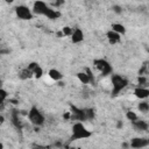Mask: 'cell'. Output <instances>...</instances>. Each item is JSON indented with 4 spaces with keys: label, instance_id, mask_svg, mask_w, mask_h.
Listing matches in <instances>:
<instances>
[{
    "label": "cell",
    "instance_id": "6da1fadb",
    "mask_svg": "<svg viewBox=\"0 0 149 149\" xmlns=\"http://www.w3.org/2000/svg\"><path fill=\"white\" fill-rule=\"evenodd\" d=\"M92 135V133L81 123V122H76L72 126V135L70 137L71 141L76 140H81V139H87Z\"/></svg>",
    "mask_w": 149,
    "mask_h": 149
},
{
    "label": "cell",
    "instance_id": "7a4b0ae2",
    "mask_svg": "<svg viewBox=\"0 0 149 149\" xmlns=\"http://www.w3.org/2000/svg\"><path fill=\"white\" fill-rule=\"evenodd\" d=\"M128 85V80L123 77H121L120 74H113L112 76V94L113 95H118L126 86Z\"/></svg>",
    "mask_w": 149,
    "mask_h": 149
},
{
    "label": "cell",
    "instance_id": "3957f363",
    "mask_svg": "<svg viewBox=\"0 0 149 149\" xmlns=\"http://www.w3.org/2000/svg\"><path fill=\"white\" fill-rule=\"evenodd\" d=\"M28 118H29V121L34 125V126H42L45 121L44 119V115L40 112V109L36 107V106H33L29 112H28Z\"/></svg>",
    "mask_w": 149,
    "mask_h": 149
},
{
    "label": "cell",
    "instance_id": "277c9868",
    "mask_svg": "<svg viewBox=\"0 0 149 149\" xmlns=\"http://www.w3.org/2000/svg\"><path fill=\"white\" fill-rule=\"evenodd\" d=\"M93 64H94L95 68L101 72V76L106 77V76H108V74L112 73V66H111V64H109L106 59H104V58L94 59V61H93Z\"/></svg>",
    "mask_w": 149,
    "mask_h": 149
},
{
    "label": "cell",
    "instance_id": "5b68a950",
    "mask_svg": "<svg viewBox=\"0 0 149 149\" xmlns=\"http://www.w3.org/2000/svg\"><path fill=\"white\" fill-rule=\"evenodd\" d=\"M15 14L20 20H31L33 19L31 10L27 6H23V5L15 7Z\"/></svg>",
    "mask_w": 149,
    "mask_h": 149
},
{
    "label": "cell",
    "instance_id": "8992f818",
    "mask_svg": "<svg viewBox=\"0 0 149 149\" xmlns=\"http://www.w3.org/2000/svg\"><path fill=\"white\" fill-rule=\"evenodd\" d=\"M70 118L76 121H85V112L84 108H79L74 105H70Z\"/></svg>",
    "mask_w": 149,
    "mask_h": 149
},
{
    "label": "cell",
    "instance_id": "52a82bcc",
    "mask_svg": "<svg viewBox=\"0 0 149 149\" xmlns=\"http://www.w3.org/2000/svg\"><path fill=\"white\" fill-rule=\"evenodd\" d=\"M48 8V5L42 0H36L33 5V12L37 15H45Z\"/></svg>",
    "mask_w": 149,
    "mask_h": 149
},
{
    "label": "cell",
    "instance_id": "ba28073f",
    "mask_svg": "<svg viewBox=\"0 0 149 149\" xmlns=\"http://www.w3.org/2000/svg\"><path fill=\"white\" fill-rule=\"evenodd\" d=\"M149 146V140L144 137H134L130 141V147L133 148H143Z\"/></svg>",
    "mask_w": 149,
    "mask_h": 149
},
{
    "label": "cell",
    "instance_id": "9c48e42d",
    "mask_svg": "<svg viewBox=\"0 0 149 149\" xmlns=\"http://www.w3.org/2000/svg\"><path fill=\"white\" fill-rule=\"evenodd\" d=\"M106 36H107V40L111 44H115V43H119L121 41V35L114 30H108L106 33Z\"/></svg>",
    "mask_w": 149,
    "mask_h": 149
},
{
    "label": "cell",
    "instance_id": "30bf717a",
    "mask_svg": "<svg viewBox=\"0 0 149 149\" xmlns=\"http://www.w3.org/2000/svg\"><path fill=\"white\" fill-rule=\"evenodd\" d=\"M84 40V33L80 28H76L71 35V41L72 43H80Z\"/></svg>",
    "mask_w": 149,
    "mask_h": 149
},
{
    "label": "cell",
    "instance_id": "8fae6325",
    "mask_svg": "<svg viewBox=\"0 0 149 149\" xmlns=\"http://www.w3.org/2000/svg\"><path fill=\"white\" fill-rule=\"evenodd\" d=\"M134 94L139 99H146L149 97V90L146 87H136L134 90Z\"/></svg>",
    "mask_w": 149,
    "mask_h": 149
},
{
    "label": "cell",
    "instance_id": "7c38bea8",
    "mask_svg": "<svg viewBox=\"0 0 149 149\" xmlns=\"http://www.w3.org/2000/svg\"><path fill=\"white\" fill-rule=\"evenodd\" d=\"M133 123V127H134V129L135 130H139V132H143V130H147L148 129V123L146 122V121H143V120H135V121H133L132 122Z\"/></svg>",
    "mask_w": 149,
    "mask_h": 149
},
{
    "label": "cell",
    "instance_id": "4fadbf2b",
    "mask_svg": "<svg viewBox=\"0 0 149 149\" xmlns=\"http://www.w3.org/2000/svg\"><path fill=\"white\" fill-rule=\"evenodd\" d=\"M44 16H47V17H48V19H50V20H56V19H58V17L61 16V13H59L58 10H55V9H51V8L49 7Z\"/></svg>",
    "mask_w": 149,
    "mask_h": 149
},
{
    "label": "cell",
    "instance_id": "5bb4252c",
    "mask_svg": "<svg viewBox=\"0 0 149 149\" xmlns=\"http://www.w3.org/2000/svg\"><path fill=\"white\" fill-rule=\"evenodd\" d=\"M49 77H50L51 79L58 81V80H61V79L63 78V74H62L58 70H56V69H51V70H49Z\"/></svg>",
    "mask_w": 149,
    "mask_h": 149
},
{
    "label": "cell",
    "instance_id": "9a60e30c",
    "mask_svg": "<svg viewBox=\"0 0 149 149\" xmlns=\"http://www.w3.org/2000/svg\"><path fill=\"white\" fill-rule=\"evenodd\" d=\"M112 30L119 33L120 35H125V34H126V28H125V26L121 24V23H113V24H112Z\"/></svg>",
    "mask_w": 149,
    "mask_h": 149
},
{
    "label": "cell",
    "instance_id": "2e32d148",
    "mask_svg": "<svg viewBox=\"0 0 149 149\" xmlns=\"http://www.w3.org/2000/svg\"><path fill=\"white\" fill-rule=\"evenodd\" d=\"M77 78H78L79 81L83 83V84H88V83H91L90 77H88V74H87L85 71H84V72H78V73H77Z\"/></svg>",
    "mask_w": 149,
    "mask_h": 149
},
{
    "label": "cell",
    "instance_id": "e0dca14e",
    "mask_svg": "<svg viewBox=\"0 0 149 149\" xmlns=\"http://www.w3.org/2000/svg\"><path fill=\"white\" fill-rule=\"evenodd\" d=\"M31 74H33V71H31L29 68H27V69L22 70V71L19 73V76H20V78H21V79H27V78H30V77H31Z\"/></svg>",
    "mask_w": 149,
    "mask_h": 149
},
{
    "label": "cell",
    "instance_id": "ac0fdd59",
    "mask_svg": "<svg viewBox=\"0 0 149 149\" xmlns=\"http://www.w3.org/2000/svg\"><path fill=\"white\" fill-rule=\"evenodd\" d=\"M12 123H13L16 128H20V127H21L20 121H19V114H17V111H13V113H12Z\"/></svg>",
    "mask_w": 149,
    "mask_h": 149
},
{
    "label": "cell",
    "instance_id": "d6986e66",
    "mask_svg": "<svg viewBox=\"0 0 149 149\" xmlns=\"http://www.w3.org/2000/svg\"><path fill=\"white\" fill-rule=\"evenodd\" d=\"M84 112H85V119L86 120L94 119V109L93 108H84Z\"/></svg>",
    "mask_w": 149,
    "mask_h": 149
},
{
    "label": "cell",
    "instance_id": "ffe728a7",
    "mask_svg": "<svg viewBox=\"0 0 149 149\" xmlns=\"http://www.w3.org/2000/svg\"><path fill=\"white\" fill-rule=\"evenodd\" d=\"M137 108H139L140 112H142V113H147V112H149V104H148L147 101H142V102L139 104Z\"/></svg>",
    "mask_w": 149,
    "mask_h": 149
},
{
    "label": "cell",
    "instance_id": "44dd1931",
    "mask_svg": "<svg viewBox=\"0 0 149 149\" xmlns=\"http://www.w3.org/2000/svg\"><path fill=\"white\" fill-rule=\"evenodd\" d=\"M33 74H34L36 78H41L42 74H43V70H42V68H41L40 65H37V66L33 70Z\"/></svg>",
    "mask_w": 149,
    "mask_h": 149
},
{
    "label": "cell",
    "instance_id": "7402d4cb",
    "mask_svg": "<svg viewBox=\"0 0 149 149\" xmlns=\"http://www.w3.org/2000/svg\"><path fill=\"white\" fill-rule=\"evenodd\" d=\"M126 118L129 120V121H135V120H137V115L134 113V112H132V111H129V112H127L126 113Z\"/></svg>",
    "mask_w": 149,
    "mask_h": 149
},
{
    "label": "cell",
    "instance_id": "603a6c76",
    "mask_svg": "<svg viewBox=\"0 0 149 149\" xmlns=\"http://www.w3.org/2000/svg\"><path fill=\"white\" fill-rule=\"evenodd\" d=\"M72 33H73V30H72L70 27H64V28H63V35H69V36H71Z\"/></svg>",
    "mask_w": 149,
    "mask_h": 149
},
{
    "label": "cell",
    "instance_id": "cb8c5ba5",
    "mask_svg": "<svg viewBox=\"0 0 149 149\" xmlns=\"http://www.w3.org/2000/svg\"><path fill=\"white\" fill-rule=\"evenodd\" d=\"M0 95H1V104H3L8 94H7V92H6L3 88H1V90H0Z\"/></svg>",
    "mask_w": 149,
    "mask_h": 149
},
{
    "label": "cell",
    "instance_id": "d4e9b609",
    "mask_svg": "<svg viewBox=\"0 0 149 149\" xmlns=\"http://www.w3.org/2000/svg\"><path fill=\"white\" fill-rule=\"evenodd\" d=\"M112 9H113V12L116 13V14H121V12H122L121 6H119V5H114V6L112 7Z\"/></svg>",
    "mask_w": 149,
    "mask_h": 149
},
{
    "label": "cell",
    "instance_id": "484cf974",
    "mask_svg": "<svg viewBox=\"0 0 149 149\" xmlns=\"http://www.w3.org/2000/svg\"><path fill=\"white\" fill-rule=\"evenodd\" d=\"M85 72H86V73L88 74V77H90V80H91V83H92V84H94V77L92 76V72H91V70H90V69L87 68V69L85 70Z\"/></svg>",
    "mask_w": 149,
    "mask_h": 149
},
{
    "label": "cell",
    "instance_id": "4316f807",
    "mask_svg": "<svg viewBox=\"0 0 149 149\" xmlns=\"http://www.w3.org/2000/svg\"><path fill=\"white\" fill-rule=\"evenodd\" d=\"M139 83H140V85H146V83H147V79L144 78V77H139Z\"/></svg>",
    "mask_w": 149,
    "mask_h": 149
},
{
    "label": "cell",
    "instance_id": "83f0119b",
    "mask_svg": "<svg viewBox=\"0 0 149 149\" xmlns=\"http://www.w3.org/2000/svg\"><path fill=\"white\" fill-rule=\"evenodd\" d=\"M37 65H38L37 63H35V62H31V63H30V64L28 65V68H29V69H30V70L33 71V70H34V69H35V68H36Z\"/></svg>",
    "mask_w": 149,
    "mask_h": 149
},
{
    "label": "cell",
    "instance_id": "f1b7e54d",
    "mask_svg": "<svg viewBox=\"0 0 149 149\" xmlns=\"http://www.w3.org/2000/svg\"><path fill=\"white\" fill-rule=\"evenodd\" d=\"M3 122V115H0V123Z\"/></svg>",
    "mask_w": 149,
    "mask_h": 149
},
{
    "label": "cell",
    "instance_id": "f546056e",
    "mask_svg": "<svg viewBox=\"0 0 149 149\" xmlns=\"http://www.w3.org/2000/svg\"><path fill=\"white\" fill-rule=\"evenodd\" d=\"M5 1H6V2H7V3H12V2H13V1H14V0H5Z\"/></svg>",
    "mask_w": 149,
    "mask_h": 149
},
{
    "label": "cell",
    "instance_id": "4dcf8cb0",
    "mask_svg": "<svg viewBox=\"0 0 149 149\" xmlns=\"http://www.w3.org/2000/svg\"><path fill=\"white\" fill-rule=\"evenodd\" d=\"M148 52H149V50H148Z\"/></svg>",
    "mask_w": 149,
    "mask_h": 149
}]
</instances>
